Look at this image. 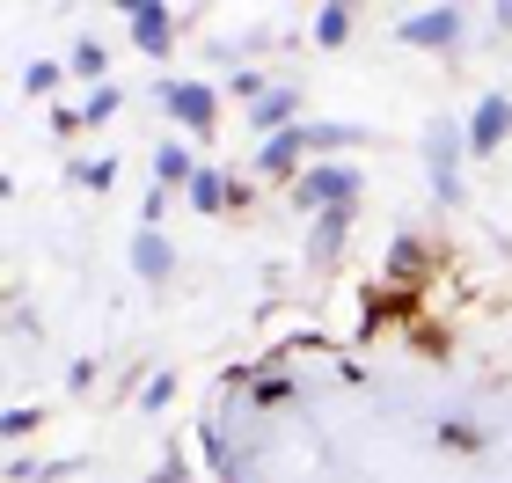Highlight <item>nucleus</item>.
I'll use <instances>...</instances> for the list:
<instances>
[{
	"label": "nucleus",
	"mask_w": 512,
	"mask_h": 483,
	"mask_svg": "<svg viewBox=\"0 0 512 483\" xmlns=\"http://www.w3.org/2000/svg\"><path fill=\"white\" fill-rule=\"evenodd\" d=\"M366 191V176L352 169V161H315V169H300L293 176V213H337V205H359Z\"/></svg>",
	"instance_id": "1"
},
{
	"label": "nucleus",
	"mask_w": 512,
	"mask_h": 483,
	"mask_svg": "<svg viewBox=\"0 0 512 483\" xmlns=\"http://www.w3.org/2000/svg\"><path fill=\"white\" fill-rule=\"evenodd\" d=\"M461 140H469V132H461L454 118H432L425 125V169H432V198L439 205H461Z\"/></svg>",
	"instance_id": "2"
},
{
	"label": "nucleus",
	"mask_w": 512,
	"mask_h": 483,
	"mask_svg": "<svg viewBox=\"0 0 512 483\" xmlns=\"http://www.w3.org/2000/svg\"><path fill=\"white\" fill-rule=\"evenodd\" d=\"M161 110H169L191 140H205V132L220 125V88L213 81H161Z\"/></svg>",
	"instance_id": "3"
},
{
	"label": "nucleus",
	"mask_w": 512,
	"mask_h": 483,
	"mask_svg": "<svg viewBox=\"0 0 512 483\" xmlns=\"http://www.w3.org/2000/svg\"><path fill=\"white\" fill-rule=\"evenodd\" d=\"M395 37L417 44V52H454L461 44V8H417V15L395 22Z\"/></svg>",
	"instance_id": "4"
},
{
	"label": "nucleus",
	"mask_w": 512,
	"mask_h": 483,
	"mask_svg": "<svg viewBox=\"0 0 512 483\" xmlns=\"http://www.w3.org/2000/svg\"><path fill=\"white\" fill-rule=\"evenodd\" d=\"M512 140V96H476V110H469V154H498Z\"/></svg>",
	"instance_id": "5"
},
{
	"label": "nucleus",
	"mask_w": 512,
	"mask_h": 483,
	"mask_svg": "<svg viewBox=\"0 0 512 483\" xmlns=\"http://www.w3.org/2000/svg\"><path fill=\"white\" fill-rule=\"evenodd\" d=\"M125 22H132V44H139L147 59H169V44H176V15L161 8V0H132Z\"/></svg>",
	"instance_id": "6"
},
{
	"label": "nucleus",
	"mask_w": 512,
	"mask_h": 483,
	"mask_svg": "<svg viewBox=\"0 0 512 483\" xmlns=\"http://www.w3.org/2000/svg\"><path fill=\"white\" fill-rule=\"evenodd\" d=\"M183 198H191L198 213H235V205H249V183L242 176H220V169H198Z\"/></svg>",
	"instance_id": "7"
},
{
	"label": "nucleus",
	"mask_w": 512,
	"mask_h": 483,
	"mask_svg": "<svg viewBox=\"0 0 512 483\" xmlns=\"http://www.w3.org/2000/svg\"><path fill=\"white\" fill-rule=\"evenodd\" d=\"M300 161H308V132H278V140H264V147H256V176H300Z\"/></svg>",
	"instance_id": "8"
},
{
	"label": "nucleus",
	"mask_w": 512,
	"mask_h": 483,
	"mask_svg": "<svg viewBox=\"0 0 512 483\" xmlns=\"http://www.w3.org/2000/svg\"><path fill=\"white\" fill-rule=\"evenodd\" d=\"M293 118H300V88H293V81H278L264 103H249V125L264 132V140H278V132H293Z\"/></svg>",
	"instance_id": "9"
},
{
	"label": "nucleus",
	"mask_w": 512,
	"mask_h": 483,
	"mask_svg": "<svg viewBox=\"0 0 512 483\" xmlns=\"http://www.w3.org/2000/svg\"><path fill=\"white\" fill-rule=\"evenodd\" d=\"M132 271H139L147 286H161V279L176 271V249H169V235H161V227H139V235H132Z\"/></svg>",
	"instance_id": "10"
},
{
	"label": "nucleus",
	"mask_w": 512,
	"mask_h": 483,
	"mask_svg": "<svg viewBox=\"0 0 512 483\" xmlns=\"http://www.w3.org/2000/svg\"><path fill=\"white\" fill-rule=\"evenodd\" d=\"M191 176H198V161L183 140H161L154 147V191H191Z\"/></svg>",
	"instance_id": "11"
},
{
	"label": "nucleus",
	"mask_w": 512,
	"mask_h": 483,
	"mask_svg": "<svg viewBox=\"0 0 512 483\" xmlns=\"http://www.w3.org/2000/svg\"><path fill=\"white\" fill-rule=\"evenodd\" d=\"M352 220H359V205H337V213H322V220H315V235H308V257H315V264H330L337 249H344V235H352Z\"/></svg>",
	"instance_id": "12"
},
{
	"label": "nucleus",
	"mask_w": 512,
	"mask_h": 483,
	"mask_svg": "<svg viewBox=\"0 0 512 483\" xmlns=\"http://www.w3.org/2000/svg\"><path fill=\"white\" fill-rule=\"evenodd\" d=\"M300 132H308V154H322V161H337L344 147H359V140H366L359 125H300Z\"/></svg>",
	"instance_id": "13"
},
{
	"label": "nucleus",
	"mask_w": 512,
	"mask_h": 483,
	"mask_svg": "<svg viewBox=\"0 0 512 483\" xmlns=\"http://www.w3.org/2000/svg\"><path fill=\"white\" fill-rule=\"evenodd\" d=\"M344 37H352V8H344V0H330V8H315V44H322V52H337Z\"/></svg>",
	"instance_id": "14"
},
{
	"label": "nucleus",
	"mask_w": 512,
	"mask_h": 483,
	"mask_svg": "<svg viewBox=\"0 0 512 483\" xmlns=\"http://www.w3.org/2000/svg\"><path fill=\"white\" fill-rule=\"evenodd\" d=\"M417 271H425V242H417V235H395V242H388V279L410 286Z\"/></svg>",
	"instance_id": "15"
},
{
	"label": "nucleus",
	"mask_w": 512,
	"mask_h": 483,
	"mask_svg": "<svg viewBox=\"0 0 512 483\" xmlns=\"http://www.w3.org/2000/svg\"><path fill=\"white\" fill-rule=\"evenodd\" d=\"M81 183V191H110V183H118V154H96V161H74V169H66Z\"/></svg>",
	"instance_id": "16"
},
{
	"label": "nucleus",
	"mask_w": 512,
	"mask_h": 483,
	"mask_svg": "<svg viewBox=\"0 0 512 483\" xmlns=\"http://www.w3.org/2000/svg\"><path fill=\"white\" fill-rule=\"evenodd\" d=\"M59 81H66L59 59H30V66H22V88H30V96H59Z\"/></svg>",
	"instance_id": "17"
},
{
	"label": "nucleus",
	"mask_w": 512,
	"mask_h": 483,
	"mask_svg": "<svg viewBox=\"0 0 512 483\" xmlns=\"http://www.w3.org/2000/svg\"><path fill=\"white\" fill-rule=\"evenodd\" d=\"M118 103H125V88H118V81H96V96L81 103V118H88V125H103V118H110Z\"/></svg>",
	"instance_id": "18"
},
{
	"label": "nucleus",
	"mask_w": 512,
	"mask_h": 483,
	"mask_svg": "<svg viewBox=\"0 0 512 483\" xmlns=\"http://www.w3.org/2000/svg\"><path fill=\"white\" fill-rule=\"evenodd\" d=\"M66 66H74V74H103L110 59H103V44H96V37H81L74 52H66Z\"/></svg>",
	"instance_id": "19"
},
{
	"label": "nucleus",
	"mask_w": 512,
	"mask_h": 483,
	"mask_svg": "<svg viewBox=\"0 0 512 483\" xmlns=\"http://www.w3.org/2000/svg\"><path fill=\"white\" fill-rule=\"evenodd\" d=\"M147 483H191V462H183V454L169 447V454H161V469H154Z\"/></svg>",
	"instance_id": "20"
},
{
	"label": "nucleus",
	"mask_w": 512,
	"mask_h": 483,
	"mask_svg": "<svg viewBox=\"0 0 512 483\" xmlns=\"http://www.w3.org/2000/svg\"><path fill=\"white\" fill-rule=\"evenodd\" d=\"M0 432H8V440H30V432H37V410H30V403L8 410V418H0Z\"/></svg>",
	"instance_id": "21"
},
{
	"label": "nucleus",
	"mask_w": 512,
	"mask_h": 483,
	"mask_svg": "<svg viewBox=\"0 0 512 483\" xmlns=\"http://www.w3.org/2000/svg\"><path fill=\"white\" fill-rule=\"evenodd\" d=\"M439 440H447V447H483V432L461 425V418H447V425H439Z\"/></svg>",
	"instance_id": "22"
},
{
	"label": "nucleus",
	"mask_w": 512,
	"mask_h": 483,
	"mask_svg": "<svg viewBox=\"0 0 512 483\" xmlns=\"http://www.w3.org/2000/svg\"><path fill=\"white\" fill-rule=\"evenodd\" d=\"M169 396H176V374H154V381H147V396H139V403H147V410H169Z\"/></svg>",
	"instance_id": "23"
}]
</instances>
